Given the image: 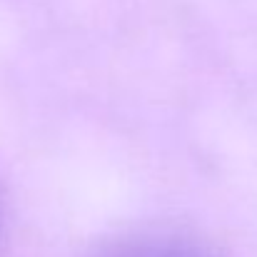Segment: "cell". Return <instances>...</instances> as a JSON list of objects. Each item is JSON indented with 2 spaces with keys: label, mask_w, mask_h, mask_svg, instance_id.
I'll list each match as a JSON object with an SVG mask.
<instances>
[{
  "label": "cell",
  "mask_w": 257,
  "mask_h": 257,
  "mask_svg": "<svg viewBox=\"0 0 257 257\" xmlns=\"http://www.w3.org/2000/svg\"><path fill=\"white\" fill-rule=\"evenodd\" d=\"M95 257H220L205 242L177 232H138L105 245Z\"/></svg>",
  "instance_id": "1"
}]
</instances>
